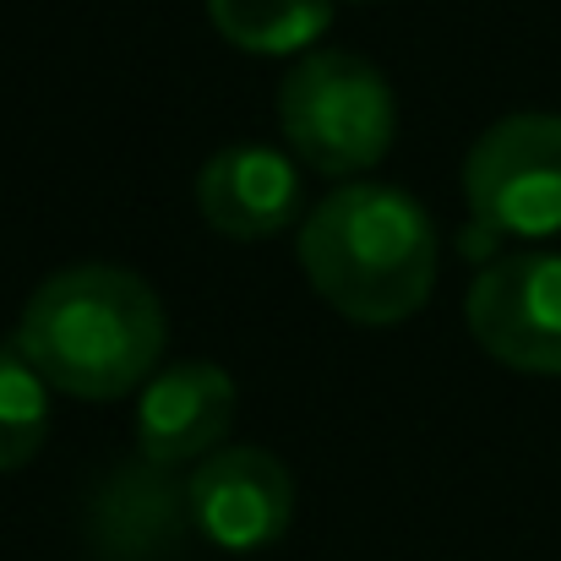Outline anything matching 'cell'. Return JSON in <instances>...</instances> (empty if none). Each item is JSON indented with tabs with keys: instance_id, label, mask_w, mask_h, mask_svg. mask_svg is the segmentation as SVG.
Wrapping results in <instances>:
<instances>
[{
	"instance_id": "cell-11",
	"label": "cell",
	"mask_w": 561,
	"mask_h": 561,
	"mask_svg": "<svg viewBox=\"0 0 561 561\" xmlns=\"http://www.w3.org/2000/svg\"><path fill=\"white\" fill-rule=\"evenodd\" d=\"M49 392L16 344H0V474L33 463L49 442Z\"/></svg>"
},
{
	"instance_id": "cell-4",
	"label": "cell",
	"mask_w": 561,
	"mask_h": 561,
	"mask_svg": "<svg viewBox=\"0 0 561 561\" xmlns=\"http://www.w3.org/2000/svg\"><path fill=\"white\" fill-rule=\"evenodd\" d=\"M463 202L491 234H561V115L524 110L485 126L463 159Z\"/></svg>"
},
{
	"instance_id": "cell-5",
	"label": "cell",
	"mask_w": 561,
	"mask_h": 561,
	"mask_svg": "<svg viewBox=\"0 0 561 561\" xmlns=\"http://www.w3.org/2000/svg\"><path fill=\"white\" fill-rule=\"evenodd\" d=\"M463 317L474 344L496 366L524 376H561V256H496L474 273Z\"/></svg>"
},
{
	"instance_id": "cell-9",
	"label": "cell",
	"mask_w": 561,
	"mask_h": 561,
	"mask_svg": "<svg viewBox=\"0 0 561 561\" xmlns=\"http://www.w3.org/2000/svg\"><path fill=\"white\" fill-rule=\"evenodd\" d=\"M191 529L186 485H175V469L159 463H126L104 480L88 513V540L104 561H164Z\"/></svg>"
},
{
	"instance_id": "cell-8",
	"label": "cell",
	"mask_w": 561,
	"mask_h": 561,
	"mask_svg": "<svg viewBox=\"0 0 561 561\" xmlns=\"http://www.w3.org/2000/svg\"><path fill=\"white\" fill-rule=\"evenodd\" d=\"M196 207L229 240H273L306 218L300 164L262 142L218 148L196 175Z\"/></svg>"
},
{
	"instance_id": "cell-7",
	"label": "cell",
	"mask_w": 561,
	"mask_h": 561,
	"mask_svg": "<svg viewBox=\"0 0 561 561\" xmlns=\"http://www.w3.org/2000/svg\"><path fill=\"white\" fill-rule=\"evenodd\" d=\"M229 425H234V376L213 360H181L148 376L131 431L148 463L181 469L229 447Z\"/></svg>"
},
{
	"instance_id": "cell-3",
	"label": "cell",
	"mask_w": 561,
	"mask_h": 561,
	"mask_svg": "<svg viewBox=\"0 0 561 561\" xmlns=\"http://www.w3.org/2000/svg\"><path fill=\"white\" fill-rule=\"evenodd\" d=\"M278 131L295 164L328 181H355L392 153V82L355 49H311L289 66L278 88Z\"/></svg>"
},
{
	"instance_id": "cell-10",
	"label": "cell",
	"mask_w": 561,
	"mask_h": 561,
	"mask_svg": "<svg viewBox=\"0 0 561 561\" xmlns=\"http://www.w3.org/2000/svg\"><path fill=\"white\" fill-rule=\"evenodd\" d=\"M339 0H207V22L245 55H311Z\"/></svg>"
},
{
	"instance_id": "cell-1",
	"label": "cell",
	"mask_w": 561,
	"mask_h": 561,
	"mask_svg": "<svg viewBox=\"0 0 561 561\" xmlns=\"http://www.w3.org/2000/svg\"><path fill=\"white\" fill-rule=\"evenodd\" d=\"M11 344L55 392L110 403L148 387L164 360L170 322L142 273L115 262H77L27 295Z\"/></svg>"
},
{
	"instance_id": "cell-2",
	"label": "cell",
	"mask_w": 561,
	"mask_h": 561,
	"mask_svg": "<svg viewBox=\"0 0 561 561\" xmlns=\"http://www.w3.org/2000/svg\"><path fill=\"white\" fill-rule=\"evenodd\" d=\"M306 284L360 328H392L425 311L436 289V224L398 186L344 181L300 218Z\"/></svg>"
},
{
	"instance_id": "cell-6",
	"label": "cell",
	"mask_w": 561,
	"mask_h": 561,
	"mask_svg": "<svg viewBox=\"0 0 561 561\" xmlns=\"http://www.w3.org/2000/svg\"><path fill=\"white\" fill-rule=\"evenodd\" d=\"M191 529L229 551L251 557L289 535L295 524V474L267 447H218L186 480Z\"/></svg>"
}]
</instances>
